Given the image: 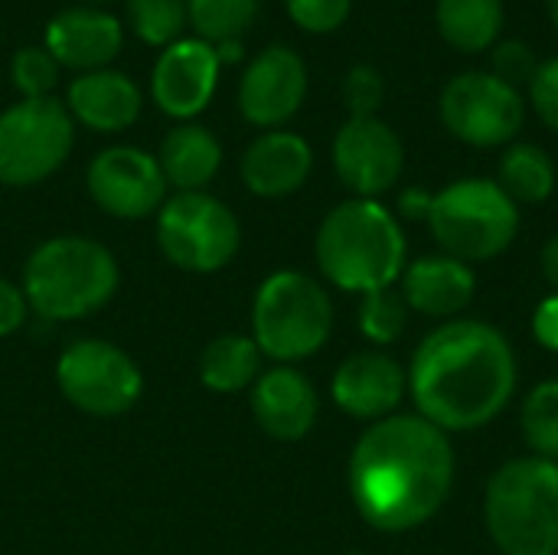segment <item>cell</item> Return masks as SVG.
<instances>
[{"label":"cell","mask_w":558,"mask_h":555,"mask_svg":"<svg viewBox=\"0 0 558 555\" xmlns=\"http://www.w3.org/2000/svg\"><path fill=\"white\" fill-rule=\"evenodd\" d=\"M539 265H543V278L556 288V294H558V232L546 239L543 255H539Z\"/></svg>","instance_id":"cell-38"},{"label":"cell","mask_w":558,"mask_h":555,"mask_svg":"<svg viewBox=\"0 0 558 555\" xmlns=\"http://www.w3.org/2000/svg\"><path fill=\"white\" fill-rule=\"evenodd\" d=\"M383 98H386V82L376 65L356 62L343 75V105L350 118H376L383 108Z\"/></svg>","instance_id":"cell-31"},{"label":"cell","mask_w":558,"mask_h":555,"mask_svg":"<svg viewBox=\"0 0 558 555\" xmlns=\"http://www.w3.org/2000/svg\"><path fill=\"white\" fill-rule=\"evenodd\" d=\"M239 242V219L222 200L203 190L163 200L157 216V245L177 268L196 275L219 272L235 258Z\"/></svg>","instance_id":"cell-9"},{"label":"cell","mask_w":558,"mask_h":555,"mask_svg":"<svg viewBox=\"0 0 558 555\" xmlns=\"http://www.w3.org/2000/svg\"><path fill=\"white\" fill-rule=\"evenodd\" d=\"M284 7L294 26L314 36L340 29L353 13V0H284Z\"/></svg>","instance_id":"cell-32"},{"label":"cell","mask_w":558,"mask_h":555,"mask_svg":"<svg viewBox=\"0 0 558 555\" xmlns=\"http://www.w3.org/2000/svg\"><path fill=\"white\" fill-rule=\"evenodd\" d=\"M62 396L88 415H124L144 393L137 363L108 340H78L62 350L56 363Z\"/></svg>","instance_id":"cell-11"},{"label":"cell","mask_w":558,"mask_h":555,"mask_svg":"<svg viewBox=\"0 0 558 555\" xmlns=\"http://www.w3.org/2000/svg\"><path fill=\"white\" fill-rule=\"evenodd\" d=\"M432 200H435V193H428L425 186H409V190L399 196V209H402L405 219H428Z\"/></svg>","instance_id":"cell-37"},{"label":"cell","mask_w":558,"mask_h":555,"mask_svg":"<svg viewBox=\"0 0 558 555\" xmlns=\"http://www.w3.org/2000/svg\"><path fill=\"white\" fill-rule=\"evenodd\" d=\"M405 379L425 422L445 435L474 432L510 406L517 353L484 321H448L418 343Z\"/></svg>","instance_id":"cell-2"},{"label":"cell","mask_w":558,"mask_h":555,"mask_svg":"<svg viewBox=\"0 0 558 555\" xmlns=\"http://www.w3.org/2000/svg\"><path fill=\"white\" fill-rule=\"evenodd\" d=\"M26 294L13 281L0 278V337H10L23 327L26 321Z\"/></svg>","instance_id":"cell-35"},{"label":"cell","mask_w":558,"mask_h":555,"mask_svg":"<svg viewBox=\"0 0 558 555\" xmlns=\"http://www.w3.org/2000/svg\"><path fill=\"white\" fill-rule=\"evenodd\" d=\"M219 59L213 43L199 36H180L167 49H160L154 69H150V98L167 114L183 121H193L203 114L219 88Z\"/></svg>","instance_id":"cell-15"},{"label":"cell","mask_w":558,"mask_h":555,"mask_svg":"<svg viewBox=\"0 0 558 555\" xmlns=\"http://www.w3.org/2000/svg\"><path fill=\"white\" fill-rule=\"evenodd\" d=\"M124 16L131 33L154 49H167L183 36L186 0H124Z\"/></svg>","instance_id":"cell-27"},{"label":"cell","mask_w":558,"mask_h":555,"mask_svg":"<svg viewBox=\"0 0 558 555\" xmlns=\"http://www.w3.org/2000/svg\"><path fill=\"white\" fill-rule=\"evenodd\" d=\"M526 88H530V105L539 114V121L558 134V56L539 62Z\"/></svg>","instance_id":"cell-34"},{"label":"cell","mask_w":558,"mask_h":555,"mask_svg":"<svg viewBox=\"0 0 558 555\" xmlns=\"http://www.w3.org/2000/svg\"><path fill=\"white\" fill-rule=\"evenodd\" d=\"M546 7H549V16H553V26L558 29V0H546Z\"/></svg>","instance_id":"cell-40"},{"label":"cell","mask_w":558,"mask_h":555,"mask_svg":"<svg viewBox=\"0 0 558 555\" xmlns=\"http://www.w3.org/2000/svg\"><path fill=\"white\" fill-rule=\"evenodd\" d=\"M347 555H366V553H347Z\"/></svg>","instance_id":"cell-42"},{"label":"cell","mask_w":558,"mask_h":555,"mask_svg":"<svg viewBox=\"0 0 558 555\" xmlns=\"http://www.w3.org/2000/svg\"><path fill=\"white\" fill-rule=\"evenodd\" d=\"M88 3H111V0H88Z\"/></svg>","instance_id":"cell-41"},{"label":"cell","mask_w":558,"mask_h":555,"mask_svg":"<svg viewBox=\"0 0 558 555\" xmlns=\"http://www.w3.org/2000/svg\"><path fill=\"white\" fill-rule=\"evenodd\" d=\"M307 98V62L284 43L265 46L239 82V111L248 124L278 131Z\"/></svg>","instance_id":"cell-14"},{"label":"cell","mask_w":558,"mask_h":555,"mask_svg":"<svg viewBox=\"0 0 558 555\" xmlns=\"http://www.w3.org/2000/svg\"><path fill=\"white\" fill-rule=\"evenodd\" d=\"M262 376V350L245 334L216 337L199 357V383L213 393H239Z\"/></svg>","instance_id":"cell-24"},{"label":"cell","mask_w":558,"mask_h":555,"mask_svg":"<svg viewBox=\"0 0 558 555\" xmlns=\"http://www.w3.org/2000/svg\"><path fill=\"white\" fill-rule=\"evenodd\" d=\"M317 265L340 291H386L405 272V232L379 200L353 196L324 216Z\"/></svg>","instance_id":"cell-3"},{"label":"cell","mask_w":558,"mask_h":555,"mask_svg":"<svg viewBox=\"0 0 558 555\" xmlns=\"http://www.w3.org/2000/svg\"><path fill=\"white\" fill-rule=\"evenodd\" d=\"M10 82L23 98H52L59 82V62L46 46H23L10 59Z\"/></svg>","instance_id":"cell-30"},{"label":"cell","mask_w":558,"mask_h":555,"mask_svg":"<svg viewBox=\"0 0 558 555\" xmlns=\"http://www.w3.org/2000/svg\"><path fill=\"white\" fill-rule=\"evenodd\" d=\"M409 327V304L399 291H373L363 294L360 307V330L373 343H396Z\"/></svg>","instance_id":"cell-29"},{"label":"cell","mask_w":558,"mask_h":555,"mask_svg":"<svg viewBox=\"0 0 558 555\" xmlns=\"http://www.w3.org/2000/svg\"><path fill=\"white\" fill-rule=\"evenodd\" d=\"M523 438L536 458L558 461V379L539 383L523 402Z\"/></svg>","instance_id":"cell-28"},{"label":"cell","mask_w":558,"mask_h":555,"mask_svg":"<svg viewBox=\"0 0 558 555\" xmlns=\"http://www.w3.org/2000/svg\"><path fill=\"white\" fill-rule=\"evenodd\" d=\"M533 334H536V340H539L546 350L558 353V294H549V298L536 307V314H533Z\"/></svg>","instance_id":"cell-36"},{"label":"cell","mask_w":558,"mask_h":555,"mask_svg":"<svg viewBox=\"0 0 558 555\" xmlns=\"http://www.w3.org/2000/svg\"><path fill=\"white\" fill-rule=\"evenodd\" d=\"M484 523L504 555H558V461L530 455L497 468Z\"/></svg>","instance_id":"cell-5"},{"label":"cell","mask_w":558,"mask_h":555,"mask_svg":"<svg viewBox=\"0 0 558 555\" xmlns=\"http://www.w3.org/2000/svg\"><path fill=\"white\" fill-rule=\"evenodd\" d=\"M438 111L448 134L468 147H504L520 134L526 121V101L520 88L497 79L494 72L477 69L454 75L441 88Z\"/></svg>","instance_id":"cell-10"},{"label":"cell","mask_w":558,"mask_h":555,"mask_svg":"<svg viewBox=\"0 0 558 555\" xmlns=\"http://www.w3.org/2000/svg\"><path fill=\"white\" fill-rule=\"evenodd\" d=\"M43 43L49 56L59 62V69L65 65L75 72H95V69H108V62L121 52L124 26L108 10L69 7L46 23Z\"/></svg>","instance_id":"cell-16"},{"label":"cell","mask_w":558,"mask_h":555,"mask_svg":"<svg viewBox=\"0 0 558 555\" xmlns=\"http://www.w3.org/2000/svg\"><path fill=\"white\" fill-rule=\"evenodd\" d=\"M451 487V442L422 415L373 422L350 455L353 504L379 533L418 530L445 507Z\"/></svg>","instance_id":"cell-1"},{"label":"cell","mask_w":558,"mask_h":555,"mask_svg":"<svg viewBox=\"0 0 558 555\" xmlns=\"http://www.w3.org/2000/svg\"><path fill=\"white\" fill-rule=\"evenodd\" d=\"M556 164L539 144H510L500 157V186L513 203H546L556 193Z\"/></svg>","instance_id":"cell-25"},{"label":"cell","mask_w":558,"mask_h":555,"mask_svg":"<svg viewBox=\"0 0 558 555\" xmlns=\"http://www.w3.org/2000/svg\"><path fill=\"white\" fill-rule=\"evenodd\" d=\"M405 389H409L405 370L379 350L353 353L350 360L340 363L330 383L333 402L347 415L363 419V422L389 419L396 406L402 402Z\"/></svg>","instance_id":"cell-17"},{"label":"cell","mask_w":558,"mask_h":555,"mask_svg":"<svg viewBox=\"0 0 558 555\" xmlns=\"http://www.w3.org/2000/svg\"><path fill=\"white\" fill-rule=\"evenodd\" d=\"M114 255L88 236L43 242L23 268L26 304L49 321H78L105 307L118 291Z\"/></svg>","instance_id":"cell-4"},{"label":"cell","mask_w":558,"mask_h":555,"mask_svg":"<svg viewBox=\"0 0 558 555\" xmlns=\"http://www.w3.org/2000/svg\"><path fill=\"white\" fill-rule=\"evenodd\" d=\"M157 164L170 186H177L180 193H193V190H203L219 173L222 144L209 128L183 121L167 131Z\"/></svg>","instance_id":"cell-22"},{"label":"cell","mask_w":558,"mask_h":555,"mask_svg":"<svg viewBox=\"0 0 558 555\" xmlns=\"http://www.w3.org/2000/svg\"><path fill=\"white\" fill-rule=\"evenodd\" d=\"M314 170L311 144L294 131H265L242 154V180L255 196L281 200L298 193Z\"/></svg>","instance_id":"cell-20"},{"label":"cell","mask_w":558,"mask_h":555,"mask_svg":"<svg viewBox=\"0 0 558 555\" xmlns=\"http://www.w3.org/2000/svg\"><path fill=\"white\" fill-rule=\"evenodd\" d=\"M213 49H216V59H219V65H232V62H239V59H242V43H239V39H222V43H213Z\"/></svg>","instance_id":"cell-39"},{"label":"cell","mask_w":558,"mask_h":555,"mask_svg":"<svg viewBox=\"0 0 558 555\" xmlns=\"http://www.w3.org/2000/svg\"><path fill=\"white\" fill-rule=\"evenodd\" d=\"M255 16L258 0H186V20L206 43L242 39Z\"/></svg>","instance_id":"cell-26"},{"label":"cell","mask_w":558,"mask_h":555,"mask_svg":"<svg viewBox=\"0 0 558 555\" xmlns=\"http://www.w3.org/2000/svg\"><path fill=\"white\" fill-rule=\"evenodd\" d=\"M441 252L461 262H490L504 255L520 232V209L497 180L468 177L435 193L425 219Z\"/></svg>","instance_id":"cell-6"},{"label":"cell","mask_w":558,"mask_h":555,"mask_svg":"<svg viewBox=\"0 0 558 555\" xmlns=\"http://www.w3.org/2000/svg\"><path fill=\"white\" fill-rule=\"evenodd\" d=\"M65 108L72 121L101 134H118L141 118L144 95L131 75L118 69H95V72H78L69 82Z\"/></svg>","instance_id":"cell-18"},{"label":"cell","mask_w":558,"mask_h":555,"mask_svg":"<svg viewBox=\"0 0 558 555\" xmlns=\"http://www.w3.org/2000/svg\"><path fill=\"white\" fill-rule=\"evenodd\" d=\"M75 121L56 98H20L0 111V183L33 186L72 154Z\"/></svg>","instance_id":"cell-8"},{"label":"cell","mask_w":558,"mask_h":555,"mask_svg":"<svg viewBox=\"0 0 558 555\" xmlns=\"http://www.w3.org/2000/svg\"><path fill=\"white\" fill-rule=\"evenodd\" d=\"M320 402L311 379L291 366L262 373L252 386V415L278 442L304 438L317 422Z\"/></svg>","instance_id":"cell-19"},{"label":"cell","mask_w":558,"mask_h":555,"mask_svg":"<svg viewBox=\"0 0 558 555\" xmlns=\"http://www.w3.org/2000/svg\"><path fill=\"white\" fill-rule=\"evenodd\" d=\"M536 69H539V59H536V52L530 49L526 39H500L494 46V75L510 82L513 88L523 85V82L530 85Z\"/></svg>","instance_id":"cell-33"},{"label":"cell","mask_w":558,"mask_h":555,"mask_svg":"<svg viewBox=\"0 0 558 555\" xmlns=\"http://www.w3.org/2000/svg\"><path fill=\"white\" fill-rule=\"evenodd\" d=\"M333 330V304L320 281L304 272H275L252 304V340L278 363L314 357Z\"/></svg>","instance_id":"cell-7"},{"label":"cell","mask_w":558,"mask_h":555,"mask_svg":"<svg viewBox=\"0 0 558 555\" xmlns=\"http://www.w3.org/2000/svg\"><path fill=\"white\" fill-rule=\"evenodd\" d=\"M405 167V147L399 134L376 118H350L333 137V170L340 183L360 196L376 200L389 193Z\"/></svg>","instance_id":"cell-13"},{"label":"cell","mask_w":558,"mask_h":555,"mask_svg":"<svg viewBox=\"0 0 558 555\" xmlns=\"http://www.w3.org/2000/svg\"><path fill=\"white\" fill-rule=\"evenodd\" d=\"M85 183L95 206L114 219H144L160 213L167 196V180L157 157L131 144H114L95 154Z\"/></svg>","instance_id":"cell-12"},{"label":"cell","mask_w":558,"mask_h":555,"mask_svg":"<svg viewBox=\"0 0 558 555\" xmlns=\"http://www.w3.org/2000/svg\"><path fill=\"white\" fill-rule=\"evenodd\" d=\"M402 298L409 311L425 317H454L461 314L477 291V278L468 262L451 255H425L402 272Z\"/></svg>","instance_id":"cell-21"},{"label":"cell","mask_w":558,"mask_h":555,"mask_svg":"<svg viewBox=\"0 0 558 555\" xmlns=\"http://www.w3.org/2000/svg\"><path fill=\"white\" fill-rule=\"evenodd\" d=\"M504 0H438L435 23L441 39L468 56H477L500 43L504 33Z\"/></svg>","instance_id":"cell-23"}]
</instances>
